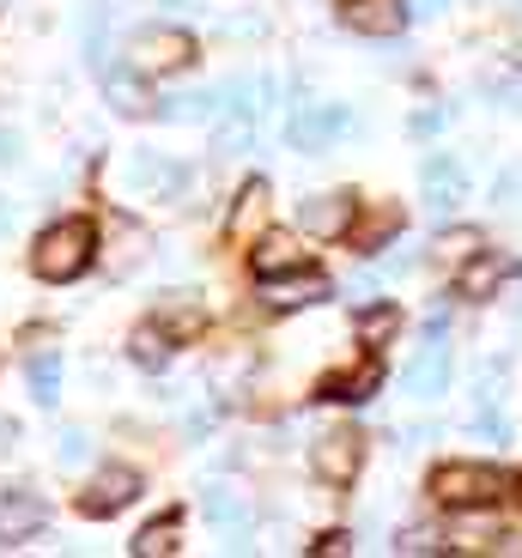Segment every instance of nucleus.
Returning a JSON list of instances; mask_svg holds the SVG:
<instances>
[{
  "instance_id": "9d476101",
  "label": "nucleus",
  "mask_w": 522,
  "mask_h": 558,
  "mask_svg": "<svg viewBox=\"0 0 522 558\" xmlns=\"http://www.w3.org/2000/svg\"><path fill=\"white\" fill-rule=\"evenodd\" d=\"M377 389H383V359L371 352L365 364H353V371H335V377L316 383V401H328V407H359V401H371Z\"/></svg>"
},
{
  "instance_id": "6e6552de",
  "label": "nucleus",
  "mask_w": 522,
  "mask_h": 558,
  "mask_svg": "<svg viewBox=\"0 0 522 558\" xmlns=\"http://www.w3.org/2000/svg\"><path fill=\"white\" fill-rule=\"evenodd\" d=\"M43 522H49V504H43L31 486L0 492V546H25L31 534H43Z\"/></svg>"
},
{
  "instance_id": "7ed1b4c3",
  "label": "nucleus",
  "mask_w": 522,
  "mask_h": 558,
  "mask_svg": "<svg viewBox=\"0 0 522 558\" xmlns=\"http://www.w3.org/2000/svg\"><path fill=\"white\" fill-rule=\"evenodd\" d=\"M128 61H134V73H146V80L183 73L189 61H195V37H189V31H177V25L134 31V43H128Z\"/></svg>"
},
{
  "instance_id": "4468645a",
  "label": "nucleus",
  "mask_w": 522,
  "mask_h": 558,
  "mask_svg": "<svg viewBox=\"0 0 522 558\" xmlns=\"http://www.w3.org/2000/svg\"><path fill=\"white\" fill-rule=\"evenodd\" d=\"M153 322L177 340V347H189V340H201V328H207V310H201L195 292H170L153 304Z\"/></svg>"
},
{
  "instance_id": "412c9836",
  "label": "nucleus",
  "mask_w": 522,
  "mask_h": 558,
  "mask_svg": "<svg viewBox=\"0 0 522 558\" xmlns=\"http://www.w3.org/2000/svg\"><path fill=\"white\" fill-rule=\"evenodd\" d=\"M165 122H213L219 116V92H189V98H165L158 104Z\"/></svg>"
},
{
  "instance_id": "ddd939ff",
  "label": "nucleus",
  "mask_w": 522,
  "mask_h": 558,
  "mask_svg": "<svg viewBox=\"0 0 522 558\" xmlns=\"http://www.w3.org/2000/svg\"><path fill=\"white\" fill-rule=\"evenodd\" d=\"M408 395H420V401H438L444 389H450V347H444V335L438 340H425L420 347V359L408 364Z\"/></svg>"
},
{
  "instance_id": "2f4dec72",
  "label": "nucleus",
  "mask_w": 522,
  "mask_h": 558,
  "mask_svg": "<svg viewBox=\"0 0 522 558\" xmlns=\"http://www.w3.org/2000/svg\"><path fill=\"white\" fill-rule=\"evenodd\" d=\"M444 7H450V0H413V19H438Z\"/></svg>"
},
{
  "instance_id": "0eeeda50",
  "label": "nucleus",
  "mask_w": 522,
  "mask_h": 558,
  "mask_svg": "<svg viewBox=\"0 0 522 558\" xmlns=\"http://www.w3.org/2000/svg\"><path fill=\"white\" fill-rule=\"evenodd\" d=\"M141 486H146V480L134 474V468H122V461H110V468H104V474L92 480V486H85L80 510H85V517H104V522H110L116 510H128V504L141 498Z\"/></svg>"
},
{
  "instance_id": "1a4fd4ad",
  "label": "nucleus",
  "mask_w": 522,
  "mask_h": 558,
  "mask_svg": "<svg viewBox=\"0 0 522 558\" xmlns=\"http://www.w3.org/2000/svg\"><path fill=\"white\" fill-rule=\"evenodd\" d=\"M420 189H425V207L444 219V213H456L468 201V170L456 165L450 153H432V158H425V170H420Z\"/></svg>"
},
{
  "instance_id": "4be33fe9",
  "label": "nucleus",
  "mask_w": 522,
  "mask_h": 558,
  "mask_svg": "<svg viewBox=\"0 0 522 558\" xmlns=\"http://www.w3.org/2000/svg\"><path fill=\"white\" fill-rule=\"evenodd\" d=\"M177 529H183V517L170 510V517L146 522L141 534H134V558H153V553H177Z\"/></svg>"
},
{
  "instance_id": "9b49d317",
  "label": "nucleus",
  "mask_w": 522,
  "mask_h": 558,
  "mask_svg": "<svg viewBox=\"0 0 522 558\" xmlns=\"http://www.w3.org/2000/svg\"><path fill=\"white\" fill-rule=\"evenodd\" d=\"M298 267H311V250L292 238V231H268V238L250 250V274L268 286V279H280V274H298Z\"/></svg>"
},
{
  "instance_id": "7c9ffc66",
  "label": "nucleus",
  "mask_w": 522,
  "mask_h": 558,
  "mask_svg": "<svg viewBox=\"0 0 522 558\" xmlns=\"http://www.w3.org/2000/svg\"><path fill=\"white\" fill-rule=\"evenodd\" d=\"M396 553H438V534H432V529H408L396 541Z\"/></svg>"
},
{
  "instance_id": "20e7f679",
  "label": "nucleus",
  "mask_w": 522,
  "mask_h": 558,
  "mask_svg": "<svg viewBox=\"0 0 522 558\" xmlns=\"http://www.w3.org/2000/svg\"><path fill=\"white\" fill-rule=\"evenodd\" d=\"M413 19V0H340V25L353 37H401Z\"/></svg>"
},
{
  "instance_id": "6ab92c4d",
  "label": "nucleus",
  "mask_w": 522,
  "mask_h": 558,
  "mask_svg": "<svg viewBox=\"0 0 522 558\" xmlns=\"http://www.w3.org/2000/svg\"><path fill=\"white\" fill-rule=\"evenodd\" d=\"M128 352H134V364H146V371H158V364H170V352H177V340L158 328V322H141L134 328V340H128Z\"/></svg>"
},
{
  "instance_id": "a878e982",
  "label": "nucleus",
  "mask_w": 522,
  "mask_h": 558,
  "mask_svg": "<svg viewBox=\"0 0 522 558\" xmlns=\"http://www.w3.org/2000/svg\"><path fill=\"white\" fill-rule=\"evenodd\" d=\"M262 207H268V182L250 177L238 195V219H231V231H250V219H262Z\"/></svg>"
},
{
  "instance_id": "f257e3e1",
  "label": "nucleus",
  "mask_w": 522,
  "mask_h": 558,
  "mask_svg": "<svg viewBox=\"0 0 522 558\" xmlns=\"http://www.w3.org/2000/svg\"><path fill=\"white\" fill-rule=\"evenodd\" d=\"M92 255H98V225L92 219H56L37 238V250H31V267H37V279H49V286H68V279H80L85 267H92Z\"/></svg>"
},
{
  "instance_id": "5701e85b",
  "label": "nucleus",
  "mask_w": 522,
  "mask_h": 558,
  "mask_svg": "<svg viewBox=\"0 0 522 558\" xmlns=\"http://www.w3.org/2000/svg\"><path fill=\"white\" fill-rule=\"evenodd\" d=\"M396 328H401V310H396V304H371V310H359V340H365L371 352H377L383 340L396 335Z\"/></svg>"
},
{
  "instance_id": "423d86ee",
  "label": "nucleus",
  "mask_w": 522,
  "mask_h": 558,
  "mask_svg": "<svg viewBox=\"0 0 522 558\" xmlns=\"http://www.w3.org/2000/svg\"><path fill=\"white\" fill-rule=\"evenodd\" d=\"M359 461H365V437L328 432V437H316V449H311V474L323 480V486H347V480L359 474Z\"/></svg>"
},
{
  "instance_id": "f3484780",
  "label": "nucleus",
  "mask_w": 522,
  "mask_h": 558,
  "mask_svg": "<svg viewBox=\"0 0 522 558\" xmlns=\"http://www.w3.org/2000/svg\"><path fill=\"white\" fill-rule=\"evenodd\" d=\"M498 274H505V267H498L493 255H468V262H462V274H456V298H468V304H481V298H493Z\"/></svg>"
},
{
  "instance_id": "f704fd0d",
  "label": "nucleus",
  "mask_w": 522,
  "mask_h": 558,
  "mask_svg": "<svg viewBox=\"0 0 522 558\" xmlns=\"http://www.w3.org/2000/svg\"><path fill=\"white\" fill-rule=\"evenodd\" d=\"M13 437H19V425H13V418H0V449L13 444Z\"/></svg>"
},
{
  "instance_id": "c85d7f7f",
  "label": "nucleus",
  "mask_w": 522,
  "mask_h": 558,
  "mask_svg": "<svg viewBox=\"0 0 522 558\" xmlns=\"http://www.w3.org/2000/svg\"><path fill=\"white\" fill-rule=\"evenodd\" d=\"M389 231H401V213H396V207H383L377 219L365 225V238H359V243H365V250H377V243L389 238Z\"/></svg>"
},
{
  "instance_id": "aec40b11",
  "label": "nucleus",
  "mask_w": 522,
  "mask_h": 558,
  "mask_svg": "<svg viewBox=\"0 0 522 558\" xmlns=\"http://www.w3.org/2000/svg\"><path fill=\"white\" fill-rule=\"evenodd\" d=\"M25 377H31V401L56 407V395H61V359L56 352H37V359L25 364Z\"/></svg>"
},
{
  "instance_id": "c9c22d12",
  "label": "nucleus",
  "mask_w": 522,
  "mask_h": 558,
  "mask_svg": "<svg viewBox=\"0 0 522 558\" xmlns=\"http://www.w3.org/2000/svg\"><path fill=\"white\" fill-rule=\"evenodd\" d=\"M7 225H13V207H7V195H0V231H7Z\"/></svg>"
},
{
  "instance_id": "72a5a7b5",
  "label": "nucleus",
  "mask_w": 522,
  "mask_h": 558,
  "mask_svg": "<svg viewBox=\"0 0 522 558\" xmlns=\"http://www.w3.org/2000/svg\"><path fill=\"white\" fill-rule=\"evenodd\" d=\"M505 98H510V110L522 116V80H517V85H505Z\"/></svg>"
},
{
  "instance_id": "cd10ccee",
  "label": "nucleus",
  "mask_w": 522,
  "mask_h": 558,
  "mask_svg": "<svg viewBox=\"0 0 522 558\" xmlns=\"http://www.w3.org/2000/svg\"><path fill=\"white\" fill-rule=\"evenodd\" d=\"M474 432L493 437V444H510V418L498 413V407H481V413H474Z\"/></svg>"
},
{
  "instance_id": "393cba45",
  "label": "nucleus",
  "mask_w": 522,
  "mask_h": 558,
  "mask_svg": "<svg viewBox=\"0 0 522 558\" xmlns=\"http://www.w3.org/2000/svg\"><path fill=\"white\" fill-rule=\"evenodd\" d=\"M201 510H207V522H219V529H243V522H250V510H243L231 492H219V486L201 498Z\"/></svg>"
},
{
  "instance_id": "f03ea898",
  "label": "nucleus",
  "mask_w": 522,
  "mask_h": 558,
  "mask_svg": "<svg viewBox=\"0 0 522 558\" xmlns=\"http://www.w3.org/2000/svg\"><path fill=\"white\" fill-rule=\"evenodd\" d=\"M505 492H510V480L498 468H486V461H444V468H432V498L444 510H486Z\"/></svg>"
},
{
  "instance_id": "473e14b6",
  "label": "nucleus",
  "mask_w": 522,
  "mask_h": 558,
  "mask_svg": "<svg viewBox=\"0 0 522 558\" xmlns=\"http://www.w3.org/2000/svg\"><path fill=\"white\" fill-rule=\"evenodd\" d=\"M19 158V134H7V128H0V165H13Z\"/></svg>"
},
{
  "instance_id": "bb28decb",
  "label": "nucleus",
  "mask_w": 522,
  "mask_h": 558,
  "mask_svg": "<svg viewBox=\"0 0 522 558\" xmlns=\"http://www.w3.org/2000/svg\"><path fill=\"white\" fill-rule=\"evenodd\" d=\"M243 146H250V122H243V116H238V122H226V128H219V140H213V153H219V158H238Z\"/></svg>"
},
{
  "instance_id": "dca6fc26",
  "label": "nucleus",
  "mask_w": 522,
  "mask_h": 558,
  "mask_svg": "<svg viewBox=\"0 0 522 558\" xmlns=\"http://www.w3.org/2000/svg\"><path fill=\"white\" fill-rule=\"evenodd\" d=\"M146 73H104V98H110V110L116 116H146V110H158L153 98H146Z\"/></svg>"
},
{
  "instance_id": "c756f323",
  "label": "nucleus",
  "mask_w": 522,
  "mask_h": 558,
  "mask_svg": "<svg viewBox=\"0 0 522 558\" xmlns=\"http://www.w3.org/2000/svg\"><path fill=\"white\" fill-rule=\"evenodd\" d=\"M85 456H92V437H85V432H61V461H68V468H80Z\"/></svg>"
},
{
  "instance_id": "2eb2a0df",
  "label": "nucleus",
  "mask_w": 522,
  "mask_h": 558,
  "mask_svg": "<svg viewBox=\"0 0 522 558\" xmlns=\"http://www.w3.org/2000/svg\"><path fill=\"white\" fill-rule=\"evenodd\" d=\"M328 298V279L316 274V267H298L292 279H268V304H280V310H292V304H323Z\"/></svg>"
},
{
  "instance_id": "39448f33",
  "label": "nucleus",
  "mask_w": 522,
  "mask_h": 558,
  "mask_svg": "<svg viewBox=\"0 0 522 558\" xmlns=\"http://www.w3.org/2000/svg\"><path fill=\"white\" fill-rule=\"evenodd\" d=\"M347 134V104H298V116L286 122V140L298 153H323Z\"/></svg>"
},
{
  "instance_id": "f8f14e48",
  "label": "nucleus",
  "mask_w": 522,
  "mask_h": 558,
  "mask_svg": "<svg viewBox=\"0 0 522 558\" xmlns=\"http://www.w3.org/2000/svg\"><path fill=\"white\" fill-rule=\"evenodd\" d=\"M353 195H311L304 207H298V231H311V238H347L353 231Z\"/></svg>"
},
{
  "instance_id": "a211bd4d",
  "label": "nucleus",
  "mask_w": 522,
  "mask_h": 558,
  "mask_svg": "<svg viewBox=\"0 0 522 558\" xmlns=\"http://www.w3.org/2000/svg\"><path fill=\"white\" fill-rule=\"evenodd\" d=\"M128 177H134V189H153V195H177V189H183V170L165 165V158H153V153L134 158V165H128Z\"/></svg>"
},
{
  "instance_id": "b1692460",
  "label": "nucleus",
  "mask_w": 522,
  "mask_h": 558,
  "mask_svg": "<svg viewBox=\"0 0 522 558\" xmlns=\"http://www.w3.org/2000/svg\"><path fill=\"white\" fill-rule=\"evenodd\" d=\"M481 231H474V225H456V231H444V238H438V255H444V262H450V267H462L468 262V255H481Z\"/></svg>"
}]
</instances>
